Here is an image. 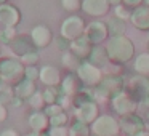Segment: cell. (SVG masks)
<instances>
[{"instance_id":"277c9868","label":"cell","mask_w":149,"mask_h":136,"mask_svg":"<svg viewBox=\"0 0 149 136\" xmlns=\"http://www.w3.org/2000/svg\"><path fill=\"white\" fill-rule=\"evenodd\" d=\"M90 126H91V133L95 136H117V135H120V123L112 115H100Z\"/></svg>"},{"instance_id":"ffe728a7","label":"cell","mask_w":149,"mask_h":136,"mask_svg":"<svg viewBox=\"0 0 149 136\" xmlns=\"http://www.w3.org/2000/svg\"><path fill=\"white\" fill-rule=\"evenodd\" d=\"M79 77L77 75H72V74H69L68 77L64 78V82H63V91H64V94H74V93H77V90H79Z\"/></svg>"},{"instance_id":"f546056e","label":"cell","mask_w":149,"mask_h":136,"mask_svg":"<svg viewBox=\"0 0 149 136\" xmlns=\"http://www.w3.org/2000/svg\"><path fill=\"white\" fill-rule=\"evenodd\" d=\"M143 3H144V5H148V7H149V0H144V2H143Z\"/></svg>"},{"instance_id":"7c38bea8","label":"cell","mask_w":149,"mask_h":136,"mask_svg":"<svg viewBox=\"0 0 149 136\" xmlns=\"http://www.w3.org/2000/svg\"><path fill=\"white\" fill-rule=\"evenodd\" d=\"M130 21H132L133 27H136L138 31H149V7L143 3L133 8Z\"/></svg>"},{"instance_id":"5b68a950","label":"cell","mask_w":149,"mask_h":136,"mask_svg":"<svg viewBox=\"0 0 149 136\" xmlns=\"http://www.w3.org/2000/svg\"><path fill=\"white\" fill-rule=\"evenodd\" d=\"M84 35L90 40V43L93 46H98V45H101V43L107 42L111 34H109L107 24L103 23V21H100V19H96V21H91V23L87 24Z\"/></svg>"},{"instance_id":"ac0fdd59","label":"cell","mask_w":149,"mask_h":136,"mask_svg":"<svg viewBox=\"0 0 149 136\" xmlns=\"http://www.w3.org/2000/svg\"><path fill=\"white\" fill-rule=\"evenodd\" d=\"M107 27H109L111 37H112V35H125L127 26H125V21L120 19V18H116V16L111 18L109 23H107Z\"/></svg>"},{"instance_id":"484cf974","label":"cell","mask_w":149,"mask_h":136,"mask_svg":"<svg viewBox=\"0 0 149 136\" xmlns=\"http://www.w3.org/2000/svg\"><path fill=\"white\" fill-rule=\"evenodd\" d=\"M144 0H123V5H127L128 8H136L139 5H143Z\"/></svg>"},{"instance_id":"1f68e13d","label":"cell","mask_w":149,"mask_h":136,"mask_svg":"<svg viewBox=\"0 0 149 136\" xmlns=\"http://www.w3.org/2000/svg\"><path fill=\"white\" fill-rule=\"evenodd\" d=\"M117 136H123V135H117Z\"/></svg>"},{"instance_id":"cb8c5ba5","label":"cell","mask_w":149,"mask_h":136,"mask_svg":"<svg viewBox=\"0 0 149 136\" xmlns=\"http://www.w3.org/2000/svg\"><path fill=\"white\" fill-rule=\"evenodd\" d=\"M68 122V115H66L64 112H61V114H58V115H55V117H52V123H53V126H64V123Z\"/></svg>"},{"instance_id":"30bf717a","label":"cell","mask_w":149,"mask_h":136,"mask_svg":"<svg viewBox=\"0 0 149 136\" xmlns=\"http://www.w3.org/2000/svg\"><path fill=\"white\" fill-rule=\"evenodd\" d=\"M75 117L80 122H85L88 125H91L100 117V107H98L96 101L91 99V101H87V103L79 104L77 109H75Z\"/></svg>"},{"instance_id":"9a60e30c","label":"cell","mask_w":149,"mask_h":136,"mask_svg":"<svg viewBox=\"0 0 149 136\" xmlns=\"http://www.w3.org/2000/svg\"><path fill=\"white\" fill-rule=\"evenodd\" d=\"M133 69H135L136 74L139 75H149V51L141 53V55L136 56L135 62H133Z\"/></svg>"},{"instance_id":"e0dca14e","label":"cell","mask_w":149,"mask_h":136,"mask_svg":"<svg viewBox=\"0 0 149 136\" xmlns=\"http://www.w3.org/2000/svg\"><path fill=\"white\" fill-rule=\"evenodd\" d=\"M91 126L85 122L75 120L74 125L69 128V136H91Z\"/></svg>"},{"instance_id":"8fae6325","label":"cell","mask_w":149,"mask_h":136,"mask_svg":"<svg viewBox=\"0 0 149 136\" xmlns=\"http://www.w3.org/2000/svg\"><path fill=\"white\" fill-rule=\"evenodd\" d=\"M82 10L93 18H101L109 13V0H82Z\"/></svg>"},{"instance_id":"4316f807","label":"cell","mask_w":149,"mask_h":136,"mask_svg":"<svg viewBox=\"0 0 149 136\" xmlns=\"http://www.w3.org/2000/svg\"><path fill=\"white\" fill-rule=\"evenodd\" d=\"M141 104H143V109L149 110V96H148V98H144V99L141 101Z\"/></svg>"},{"instance_id":"7402d4cb","label":"cell","mask_w":149,"mask_h":136,"mask_svg":"<svg viewBox=\"0 0 149 136\" xmlns=\"http://www.w3.org/2000/svg\"><path fill=\"white\" fill-rule=\"evenodd\" d=\"M114 15H116V18H120V19L127 21L130 19V16H132V11L128 10V7L127 5H119V7H114Z\"/></svg>"},{"instance_id":"d4e9b609","label":"cell","mask_w":149,"mask_h":136,"mask_svg":"<svg viewBox=\"0 0 149 136\" xmlns=\"http://www.w3.org/2000/svg\"><path fill=\"white\" fill-rule=\"evenodd\" d=\"M50 136H69V130L64 126H53Z\"/></svg>"},{"instance_id":"d6a6232c","label":"cell","mask_w":149,"mask_h":136,"mask_svg":"<svg viewBox=\"0 0 149 136\" xmlns=\"http://www.w3.org/2000/svg\"><path fill=\"white\" fill-rule=\"evenodd\" d=\"M93 136H95V135H93Z\"/></svg>"},{"instance_id":"8992f818","label":"cell","mask_w":149,"mask_h":136,"mask_svg":"<svg viewBox=\"0 0 149 136\" xmlns=\"http://www.w3.org/2000/svg\"><path fill=\"white\" fill-rule=\"evenodd\" d=\"M111 106H112L114 112L119 114L120 117H123V115L135 114L139 104H138V101L133 96H130L127 91H122V93L116 94V96L111 99Z\"/></svg>"},{"instance_id":"ba28073f","label":"cell","mask_w":149,"mask_h":136,"mask_svg":"<svg viewBox=\"0 0 149 136\" xmlns=\"http://www.w3.org/2000/svg\"><path fill=\"white\" fill-rule=\"evenodd\" d=\"M85 27H87V24L80 16H69L61 26V35L68 42H74L75 39L85 34Z\"/></svg>"},{"instance_id":"6da1fadb","label":"cell","mask_w":149,"mask_h":136,"mask_svg":"<svg viewBox=\"0 0 149 136\" xmlns=\"http://www.w3.org/2000/svg\"><path fill=\"white\" fill-rule=\"evenodd\" d=\"M109 61L114 64H125L135 56V45L127 35H112L106 42Z\"/></svg>"},{"instance_id":"d6986e66","label":"cell","mask_w":149,"mask_h":136,"mask_svg":"<svg viewBox=\"0 0 149 136\" xmlns=\"http://www.w3.org/2000/svg\"><path fill=\"white\" fill-rule=\"evenodd\" d=\"M50 40H52V32H50L47 27L40 26V27H37V29L34 31V42H36L39 46L48 45Z\"/></svg>"},{"instance_id":"4fadbf2b","label":"cell","mask_w":149,"mask_h":136,"mask_svg":"<svg viewBox=\"0 0 149 136\" xmlns=\"http://www.w3.org/2000/svg\"><path fill=\"white\" fill-rule=\"evenodd\" d=\"M91 50H93V45L90 43V40L87 39L85 35L75 39L74 42H71V51L74 53L77 58H90Z\"/></svg>"},{"instance_id":"83f0119b","label":"cell","mask_w":149,"mask_h":136,"mask_svg":"<svg viewBox=\"0 0 149 136\" xmlns=\"http://www.w3.org/2000/svg\"><path fill=\"white\" fill-rule=\"evenodd\" d=\"M109 3L111 7H119V5L123 3V0H109Z\"/></svg>"},{"instance_id":"44dd1931","label":"cell","mask_w":149,"mask_h":136,"mask_svg":"<svg viewBox=\"0 0 149 136\" xmlns=\"http://www.w3.org/2000/svg\"><path fill=\"white\" fill-rule=\"evenodd\" d=\"M47 125H48L47 115H43V114H36V115L32 117V126L36 130H45Z\"/></svg>"},{"instance_id":"9c48e42d","label":"cell","mask_w":149,"mask_h":136,"mask_svg":"<svg viewBox=\"0 0 149 136\" xmlns=\"http://www.w3.org/2000/svg\"><path fill=\"white\" fill-rule=\"evenodd\" d=\"M119 123H120V131L127 136H138L146 130L144 120L141 119V115H136V114L120 117Z\"/></svg>"},{"instance_id":"7a4b0ae2","label":"cell","mask_w":149,"mask_h":136,"mask_svg":"<svg viewBox=\"0 0 149 136\" xmlns=\"http://www.w3.org/2000/svg\"><path fill=\"white\" fill-rule=\"evenodd\" d=\"M125 91V80L117 74H107L103 77L101 83L93 90V99L96 103L111 101L116 94Z\"/></svg>"},{"instance_id":"603a6c76","label":"cell","mask_w":149,"mask_h":136,"mask_svg":"<svg viewBox=\"0 0 149 136\" xmlns=\"http://www.w3.org/2000/svg\"><path fill=\"white\" fill-rule=\"evenodd\" d=\"M63 7L68 11H77L79 8H82L80 0H63Z\"/></svg>"},{"instance_id":"f1b7e54d","label":"cell","mask_w":149,"mask_h":136,"mask_svg":"<svg viewBox=\"0 0 149 136\" xmlns=\"http://www.w3.org/2000/svg\"><path fill=\"white\" fill-rule=\"evenodd\" d=\"M138 136H149V131H148V130H144V131H143L141 135H138Z\"/></svg>"},{"instance_id":"5bb4252c","label":"cell","mask_w":149,"mask_h":136,"mask_svg":"<svg viewBox=\"0 0 149 136\" xmlns=\"http://www.w3.org/2000/svg\"><path fill=\"white\" fill-rule=\"evenodd\" d=\"M90 62L98 67H104V66L109 64V56H107V51L104 46L98 45V46H93L91 50V55H90Z\"/></svg>"},{"instance_id":"52a82bcc","label":"cell","mask_w":149,"mask_h":136,"mask_svg":"<svg viewBox=\"0 0 149 136\" xmlns=\"http://www.w3.org/2000/svg\"><path fill=\"white\" fill-rule=\"evenodd\" d=\"M125 91L133 96L138 103H141L144 98L149 96V78L146 75H133L130 77L128 83L125 85Z\"/></svg>"},{"instance_id":"4dcf8cb0","label":"cell","mask_w":149,"mask_h":136,"mask_svg":"<svg viewBox=\"0 0 149 136\" xmlns=\"http://www.w3.org/2000/svg\"><path fill=\"white\" fill-rule=\"evenodd\" d=\"M146 46H148V51H149V39H148V42H146Z\"/></svg>"},{"instance_id":"2e32d148","label":"cell","mask_w":149,"mask_h":136,"mask_svg":"<svg viewBox=\"0 0 149 136\" xmlns=\"http://www.w3.org/2000/svg\"><path fill=\"white\" fill-rule=\"evenodd\" d=\"M40 78H42L43 83L50 85V87L58 85L59 83V71L55 67H52V66H47V67H43L42 72H40Z\"/></svg>"},{"instance_id":"3957f363","label":"cell","mask_w":149,"mask_h":136,"mask_svg":"<svg viewBox=\"0 0 149 136\" xmlns=\"http://www.w3.org/2000/svg\"><path fill=\"white\" fill-rule=\"evenodd\" d=\"M77 77H79V80H80L84 85L96 88L98 85L101 83L104 74H103V69H101V67L91 64L90 61H85V62H82V64H79Z\"/></svg>"}]
</instances>
